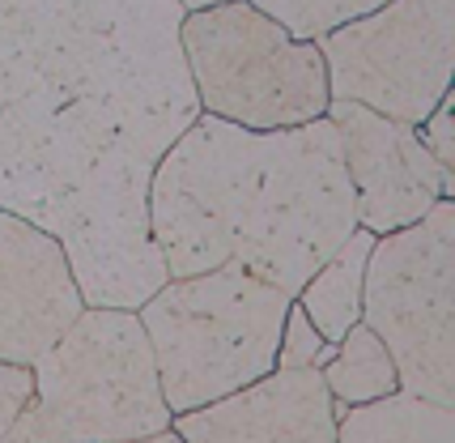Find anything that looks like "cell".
Here are the masks:
<instances>
[{"label":"cell","mask_w":455,"mask_h":443,"mask_svg":"<svg viewBox=\"0 0 455 443\" xmlns=\"http://www.w3.org/2000/svg\"><path fill=\"white\" fill-rule=\"evenodd\" d=\"M81 286L64 243L0 209V363L30 366L81 316Z\"/></svg>","instance_id":"9c48e42d"},{"label":"cell","mask_w":455,"mask_h":443,"mask_svg":"<svg viewBox=\"0 0 455 443\" xmlns=\"http://www.w3.org/2000/svg\"><path fill=\"white\" fill-rule=\"evenodd\" d=\"M290 294L235 264L166 282L137 307L158 363L162 401L171 414H192L277 366L281 324Z\"/></svg>","instance_id":"3957f363"},{"label":"cell","mask_w":455,"mask_h":443,"mask_svg":"<svg viewBox=\"0 0 455 443\" xmlns=\"http://www.w3.org/2000/svg\"><path fill=\"white\" fill-rule=\"evenodd\" d=\"M371 247H375V235L354 226V235L340 243L337 252L307 278V286L294 294V302L307 311L311 328L328 345H337L362 320V278H366Z\"/></svg>","instance_id":"8fae6325"},{"label":"cell","mask_w":455,"mask_h":443,"mask_svg":"<svg viewBox=\"0 0 455 443\" xmlns=\"http://www.w3.org/2000/svg\"><path fill=\"white\" fill-rule=\"evenodd\" d=\"M315 43L328 68V99L421 124L451 90L455 0H387Z\"/></svg>","instance_id":"52a82bcc"},{"label":"cell","mask_w":455,"mask_h":443,"mask_svg":"<svg viewBox=\"0 0 455 443\" xmlns=\"http://www.w3.org/2000/svg\"><path fill=\"white\" fill-rule=\"evenodd\" d=\"M362 324L387 345L400 392L455 409V197L413 226L375 235Z\"/></svg>","instance_id":"8992f818"},{"label":"cell","mask_w":455,"mask_h":443,"mask_svg":"<svg viewBox=\"0 0 455 443\" xmlns=\"http://www.w3.org/2000/svg\"><path fill=\"white\" fill-rule=\"evenodd\" d=\"M259 13H268L273 21L285 26V35L294 39H319L328 30H337L345 21L366 18L383 9L387 0H251Z\"/></svg>","instance_id":"5bb4252c"},{"label":"cell","mask_w":455,"mask_h":443,"mask_svg":"<svg viewBox=\"0 0 455 443\" xmlns=\"http://www.w3.org/2000/svg\"><path fill=\"white\" fill-rule=\"evenodd\" d=\"M30 397H35V371L21 363H0V435L21 418Z\"/></svg>","instance_id":"e0dca14e"},{"label":"cell","mask_w":455,"mask_h":443,"mask_svg":"<svg viewBox=\"0 0 455 443\" xmlns=\"http://www.w3.org/2000/svg\"><path fill=\"white\" fill-rule=\"evenodd\" d=\"M337 435L340 443H455V409L392 392L337 409Z\"/></svg>","instance_id":"7c38bea8"},{"label":"cell","mask_w":455,"mask_h":443,"mask_svg":"<svg viewBox=\"0 0 455 443\" xmlns=\"http://www.w3.org/2000/svg\"><path fill=\"white\" fill-rule=\"evenodd\" d=\"M35 397L9 431L21 443H128L171 426L137 311L81 307L30 363Z\"/></svg>","instance_id":"277c9868"},{"label":"cell","mask_w":455,"mask_h":443,"mask_svg":"<svg viewBox=\"0 0 455 443\" xmlns=\"http://www.w3.org/2000/svg\"><path fill=\"white\" fill-rule=\"evenodd\" d=\"M145 209L166 278L235 264L290 299L357 226L328 116L256 133L200 111L158 158Z\"/></svg>","instance_id":"7a4b0ae2"},{"label":"cell","mask_w":455,"mask_h":443,"mask_svg":"<svg viewBox=\"0 0 455 443\" xmlns=\"http://www.w3.org/2000/svg\"><path fill=\"white\" fill-rule=\"evenodd\" d=\"M0 443H21V439L13 435V431H4V435H0Z\"/></svg>","instance_id":"ffe728a7"},{"label":"cell","mask_w":455,"mask_h":443,"mask_svg":"<svg viewBox=\"0 0 455 443\" xmlns=\"http://www.w3.org/2000/svg\"><path fill=\"white\" fill-rule=\"evenodd\" d=\"M417 133H421V145L430 149L438 158V166H447L455 171V120H451V90L443 94V99L430 107V116L417 124Z\"/></svg>","instance_id":"2e32d148"},{"label":"cell","mask_w":455,"mask_h":443,"mask_svg":"<svg viewBox=\"0 0 455 443\" xmlns=\"http://www.w3.org/2000/svg\"><path fill=\"white\" fill-rule=\"evenodd\" d=\"M183 13H192V9H209V4H226V0H175Z\"/></svg>","instance_id":"d6986e66"},{"label":"cell","mask_w":455,"mask_h":443,"mask_svg":"<svg viewBox=\"0 0 455 443\" xmlns=\"http://www.w3.org/2000/svg\"><path fill=\"white\" fill-rule=\"evenodd\" d=\"M183 443H340L337 401L319 366H273L264 380L171 418Z\"/></svg>","instance_id":"30bf717a"},{"label":"cell","mask_w":455,"mask_h":443,"mask_svg":"<svg viewBox=\"0 0 455 443\" xmlns=\"http://www.w3.org/2000/svg\"><path fill=\"white\" fill-rule=\"evenodd\" d=\"M328 120L340 133L345 175L354 183L357 226L371 235H392L413 226L430 205L455 197V171L438 166V158L421 145L417 124L387 120L362 102L332 99Z\"/></svg>","instance_id":"ba28073f"},{"label":"cell","mask_w":455,"mask_h":443,"mask_svg":"<svg viewBox=\"0 0 455 443\" xmlns=\"http://www.w3.org/2000/svg\"><path fill=\"white\" fill-rule=\"evenodd\" d=\"M332 354H337V345L323 342L315 328H311L307 311L298 302H290L285 324H281L277 366H285V371H294V366H323V363H332Z\"/></svg>","instance_id":"9a60e30c"},{"label":"cell","mask_w":455,"mask_h":443,"mask_svg":"<svg viewBox=\"0 0 455 443\" xmlns=\"http://www.w3.org/2000/svg\"><path fill=\"white\" fill-rule=\"evenodd\" d=\"M179 47L204 116L243 128H294L328 111V68L315 39H294L251 0L192 9Z\"/></svg>","instance_id":"5b68a950"},{"label":"cell","mask_w":455,"mask_h":443,"mask_svg":"<svg viewBox=\"0 0 455 443\" xmlns=\"http://www.w3.org/2000/svg\"><path fill=\"white\" fill-rule=\"evenodd\" d=\"M319 375H323V383H328V392H332L337 409L366 405V401H379V397H392V392H400L396 363H392L387 345L379 342V337L362 320H357L354 328H349V333L337 342L332 363L319 366Z\"/></svg>","instance_id":"4fadbf2b"},{"label":"cell","mask_w":455,"mask_h":443,"mask_svg":"<svg viewBox=\"0 0 455 443\" xmlns=\"http://www.w3.org/2000/svg\"><path fill=\"white\" fill-rule=\"evenodd\" d=\"M128 443H183V439H179L175 431L166 426V431H158V435H145V439H128Z\"/></svg>","instance_id":"ac0fdd59"},{"label":"cell","mask_w":455,"mask_h":443,"mask_svg":"<svg viewBox=\"0 0 455 443\" xmlns=\"http://www.w3.org/2000/svg\"><path fill=\"white\" fill-rule=\"evenodd\" d=\"M175 0H0V209L64 243L85 307L162 282L149 180L200 116Z\"/></svg>","instance_id":"6da1fadb"}]
</instances>
